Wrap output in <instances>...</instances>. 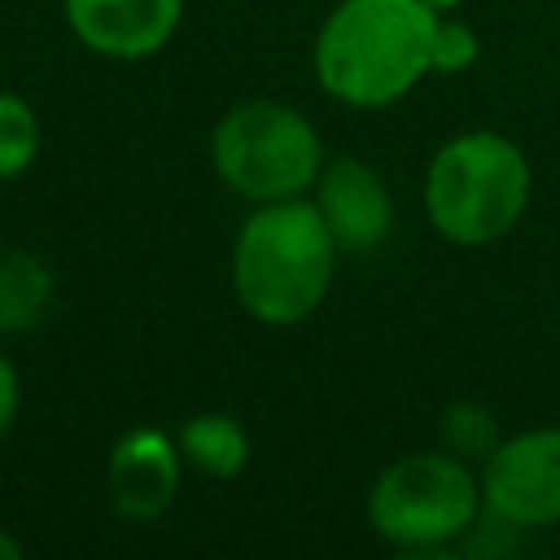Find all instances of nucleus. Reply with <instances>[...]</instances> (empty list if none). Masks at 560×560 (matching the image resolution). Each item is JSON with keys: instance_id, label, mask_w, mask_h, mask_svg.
<instances>
[{"instance_id": "f257e3e1", "label": "nucleus", "mask_w": 560, "mask_h": 560, "mask_svg": "<svg viewBox=\"0 0 560 560\" xmlns=\"http://www.w3.org/2000/svg\"><path fill=\"white\" fill-rule=\"evenodd\" d=\"M433 26L420 0H341L315 39L319 88L363 109L407 96L433 74Z\"/></svg>"}, {"instance_id": "f03ea898", "label": "nucleus", "mask_w": 560, "mask_h": 560, "mask_svg": "<svg viewBox=\"0 0 560 560\" xmlns=\"http://www.w3.org/2000/svg\"><path fill=\"white\" fill-rule=\"evenodd\" d=\"M337 241L315 201H262L236 232L232 284L241 306L271 328L302 324L332 284Z\"/></svg>"}, {"instance_id": "7ed1b4c3", "label": "nucleus", "mask_w": 560, "mask_h": 560, "mask_svg": "<svg viewBox=\"0 0 560 560\" xmlns=\"http://www.w3.org/2000/svg\"><path fill=\"white\" fill-rule=\"evenodd\" d=\"M529 188V162L508 136L464 131L433 153L424 210L451 245H490L521 223Z\"/></svg>"}, {"instance_id": "20e7f679", "label": "nucleus", "mask_w": 560, "mask_h": 560, "mask_svg": "<svg viewBox=\"0 0 560 560\" xmlns=\"http://www.w3.org/2000/svg\"><path fill=\"white\" fill-rule=\"evenodd\" d=\"M481 508V477L451 451H416L394 459L368 494L372 529L407 551L455 542L477 525Z\"/></svg>"}, {"instance_id": "39448f33", "label": "nucleus", "mask_w": 560, "mask_h": 560, "mask_svg": "<svg viewBox=\"0 0 560 560\" xmlns=\"http://www.w3.org/2000/svg\"><path fill=\"white\" fill-rule=\"evenodd\" d=\"M210 162L232 192L262 206L302 197L324 166V149L298 109L280 101H245L219 118Z\"/></svg>"}, {"instance_id": "423d86ee", "label": "nucleus", "mask_w": 560, "mask_h": 560, "mask_svg": "<svg viewBox=\"0 0 560 560\" xmlns=\"http://www.w3.org/2000/svg\"><path fill=\"white\" fill-rule=\"evenodd\" d=\"M481 503L508 529H542L560 521V429L503 438L481 464Z\"/></svg>"}, {"instance_id": "0eeeda50", "label": "nucleus", "mask_w": 560, "mask_h": 560, "mask_svg": "<svg viewBox=\"0 0 560 560\" xmlns=\"http://www.w3.org/2000/svg\"><path fill=\"white\" fill-rule=\"evenodd\" d=\"M315 210L328 223L337 249L363 254L389 236L394 197L385 179L359 158H332L315 175Z\"/></svg>"}, {"instance_id": "6e6552de", "label": "nucleus", "mask_w": 560, "mask_h": 560, "mask_svg": "<svg viewBox=\"0 0 560 560\" xmlns=\"http://www.w3.org/2000/svg\"><path fill=\"white\" fill-rule=\"evenodd\" d=\"M184 0H66V22L101 57L136 61L158 52L179 26Z\"/></svg>"}, {"instance_id": "1a4fd4ad", "label": "nucleus", "mask_w": 560, "mask_h": 560, "mask_svg": "<svg viewBox=\"0 0 560 560\" xmlns=\"http://www.w3.org/2000/svg\"><path fill=\"white\" fill-rule=\"evenodd\" d=\"M179 442L158 429H131L109 451V499L127 521H153L179 490Z\"/></svg>"}, {"instance_id": "9d476101", "label": "nucleus", "mask_w": 560, "mask_h": 560, "mask_svg": "<svg viewBox=\"0 0 560 560\" xmlns=\"http://www.w3.org/2000/svg\"><path fill=\"white\" fill-rule=\"evenodd\" d=\"M179 455L184 464H192L206 477L232 481L245 472L249 464V433L241 429V420L223 416V411H201L192 420L179 424Z\"/></svg>"}, {"instance_id": "9b49d317", "label": "nucleus", "mask_w": 560, "mask_h": 560, "mask_svg": "<svg viewBox=\"0 0 560 560\" xmlns=\"http://www.w3.org/2000/svg\"><path fill=\"white\" fill-rule=\"evenodd\" d=\"M52 267L31 249L0 254V332L35 328L52 306Z\"/></svg>"}, {"instance_id": "f8f14e48", "label": "nucleus", "mask_w": 560, "mask_h": 560, "mask_svg": "<svg viewBox=\"0 0 560 560\" xmlns=\"http://www.w3.org/2000/svg\"><path fill=\"white\" fill-rule=\"evenodd\" d=\"M503 442L499 433V416L486 402L459 398L442 411V451L468 459V464H486L494 455V446Z\"/></svg>"}, {"instance_id": "ddd939ff", "label": "nucleus", "mask_w": 560, "mask_h": 560, "mask_svg": "<svg viewBox=\"0 0 560 560\" xmlns=\"http://www.w3.org/2000/svg\"><path fill=\"white\" fill-rule=\"evenodd\" d=\"M39 158V118L18 92H0V179H18Z\"/></svg>"}, {"instance_id": "4468645a", "label": "nucleus", "mask_w": 560, "mask_h": 560, "mask_svg": "<svg viewBox=\"0 0 560 560\" xmlns=\"http://www.w3.org/2000/svg\"><path fill=\"white\" fill-rule=\"evenodd\" d=\"M477 61V31L468 22H455V18H438L433 26V61L429 70L433 74H459Z\"/></svg>"}, {"instance_id": "2eb2a0df", "label": "nucleus", "mask_w": 560, "mask_h": 560, "mask_svg": "<svg viewBox=\"0 0 560 560\" xmlns=\"http://www.w3.org/2000/svg\"><path fill=\"white\" fill-rule=\"evenodd\" d=\"M18 402H22V385H18V368L4 359L0 350V433H9V424L18 420Z\"/></svg>"}, {"instance_id": "dca6fc26", "label": "nucleus", "mask_w": 560, "mask_h": 560, "mask_svg": "<svg viewBox=\"0 0 560 560\" xmlns=\"http://www.w3.org/2000/svg\"><path fill=\"white\" fill-rule=\"evenodd\" d=\"M0 556H4V560H18V556H22V542L9 538V534H0Z\"/></svg>"}, {"instance_id": "f3484780", "label": "nucleus", "mask_w": 560, "mask_h": 560, "mask_svg": "<svg viewBox=\"0 0 560 560\" xmlns=\"http://www.w3.org/2000/svg\"><path fill=\"white\" fill-rule=\"evenodd\" d=\"M420 4H424V9H433V13H446V9H455L459 0H420Z\"/></svg>"}]
</instances>
